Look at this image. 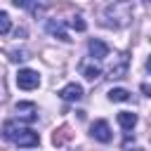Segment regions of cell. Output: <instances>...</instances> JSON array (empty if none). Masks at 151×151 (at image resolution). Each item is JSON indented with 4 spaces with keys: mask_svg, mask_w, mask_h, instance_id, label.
I'll return each instance as SVG.
<instances>
[{
    "mask_svg": "<svg viewBox=\"0 0 151 151\" xmlns=\"http://www.w3.org/2000/svg\"><path fill=\"white\" fill-rule=\"evenodd\" d=\"M2 137L17 146H38L40 144V137L35 130L28 127V123H21L19 118L17 120H5L2 125Z\"/></svg>",
    "mask_w": 151,
    "mask_h": 151,
    "instance_id": "obj_1",
    "label": "cell"
},
{
    "mask_svg": "<svg viewBox=\"0 0 151 151\" xmlns=\"http://www.w3.org/2000/svg\"><path fill=\"white\" fill-rule=\"evenodd\" d=\"M132 21V2L130 0H116L106 5L104 9V26L109 28H123Z\"/></svg>",
    "mask_w": 151,
    "mask_h": 151,
    "instance_id": "obj_2",
    "label": "cell"
},
{
    "mask_svg": "<svg viewBox=\"0 0 151 151\" xmlns=\"http://www.w3.org/2000/svg\"><path fill=\"white\" fill-rule=\"evenodd\" d=\"M127 66H130V57H127L125 52H120V54H116L113 61L109 64V76H111V78H125V76H127Z\"/></svg>",
    "mask_w": 151,
    "mask_h": 151,
    "instance_id": "obj_3",
    "label": "cell"
},
{
    "mask_svg": "<svg viewBox=\"0 0 151 151\" xmlns=\"http://www.w3.org/2000/svg\"><path fill=\"white\" fill-rule=\"evenodd\" d=\"M17 85H19L21 90H35V87L40 85L38 71H33V68H21V71L17 73Z\"/></svg>",
    "mask_w": 151,
    "mask_h": 151,
    "instance_id": "obj_4",
    "label": "cell"
},
{
    "mask_svg": "<svg viewBox=\"0 0 151 151\" xmlns=\"http://www.w3.org/2000/svg\"><path fill=\"white\" fill-rule=\"evenodd\" d=\"M14 113H17V118H19L21 123H33V120L38 118V109H35L33 101H19V104L14 106Z\"/></svg>",
    "mask_w": 151,
    "mask_h": 151,
    "instance_id": "obj_5",
    "label": "cell"
},
{
    "mask_svg": "<svg viewBox=\"0 0 151 151\" xmlns=\"http://www.w3.org/2000/svg\"><path fill=\"white\" fill-rule=\"evenodd\" d=\"M90 134L97 139V142H101V144H109L111 142V127H109V123L106 120H94L92 123V127H90Z\"/></svg>",
    "mask_w": 151,
    "mask_h": 151,
    "instance_id": "obj_6",
    "label": "cell"
},
{
    "mask_svg": "<svg viewBox=\"0 0 151 151\" xmlns=\"http://www.w3.org/2000/svg\"><path fill=\"white\" fill-rule=\"evenodd\" d=\"M80 73H83V76H85V80H90V83H94V80H99V78H101V68H99V64H97L94 59L83 61V64H80Z\"/></svg>",
    "mask_w": 151,
    "mask_h": 151,
    "instance_id": "obj_7",
    "label": "cell"
},
{
    "mask_svg": "<svg viewBox=\"0 0 151 151\" xmlns=\"http://www.w3.org/2000/svg\"><path fill=\"white\" fill-rule=\"evenodd\" d=\"M59 97H61L64 101H80V99H83V87H80L78 83H68V85H64V87L59 90Z\"/></svg>",
    "mask_w": 151,
    "mask_h": 151,
    "instance_id": "obj_8",
    "label": "cell"
},
{
    "mask_svg": "<svg viewBox=\"0 0 151 151\" xmlns=\"http://www.w3.org/2000/svg\"><path fill=\"white\" fill-rule=\"evenodd\" d=\"M87 50H90V57H92V59H104V57H109V45H106L104 40L92 38V40L87 42Z\"/></svg>",
    "mask_w": 151,
    "mask_h": 151,
    "instance_id": "obj_9",
    "label": "cell"
},
{
    "mask_svg": "<svg viewBox=\"0 0 151 151\" xmlns=\"http://www.w3.org/2000/svg\"><path fill=\"white\" fill-rule=\"evenodd\" d=\"M116 120H118V125L123 127V130H132L134 125H137V113H132V111H120L118 116H116Z\"/></svg>",
    "mask_w": 151,
    "mask_h": 151,
    "instance_id": "obj_10",
    "label": "cell"
},
{
    "mask_svg": "<svg viewBox=\"0 0 151 151\" xmlns=\"http://www.w3.org/2000/svg\"><path fill=\"white\" fill-rule=\"evenodd\" d=\"M47 31H50L54 38L64 40V42H68V40H71V38H68V33L64 31V24H59V21H47Z\"/></svg>",
    "mask_w": 151,
    "mask_h": 151,
    "instance_id": "obj_11",
    "label": "cell"
},
{
    "mask_svg": "<svg viewBox=\"0 0 151 151\" xmlns=\"http://www.w3.org/2000/svg\"><path fill=\"white\" fill-rule=\"evenodd\" d=\"M130 99V92L123 90V87H113L109 90V101H127Z\"/></svg>",
    "mask_w": 151,
    "mask_h": 151,
    "instance_id": "obj_12",
    "label": "cell"
},
{
    "mask_svg": "<svg viewBox=\"0 0 151 151\" xmlns=\"http://www.w3.org/2000/svg\"><path fill=\"white\" fill-rule=\"evenodd\" d=\"M9 28H12V21H9V14H7V12H0V35H5V33H9Z\"/></svg>",
    "mask_w": 151,
    "mask_h": 151,
    "instance_id": "obj_13",
    "label": "cell"
},
{
    "mask_svg": "<svg viewBox=\"0 0 151 151\" xmlns=\"http://www.w3.org/2000/svg\"><path fill=\"white\" fill-rule=\"evenodd\" d=\"M68 26H71V28H76V31H85V28H87V24L83 21V17H80V14H76V17H71V21H68Z\"/></svg>",
    "mask_w": 151,
    "mask_h": 151,
    "instance_id": "obj_14",
    "label": "cell"
},
{
    "mask_svg": "<svg viewBox=\"0 0 151 151\" xmlns=\"http://www.w3.org/2000/svg\"><path fill=\"white\" fill-rule=\"evenodd\" d=\"M9 59H12V61H24V59H28V57H26V52H12Z\"/></svg>",
    "mask_w": 151,
    "mask_h": 151,
    "instance_id": "obj_15",
    "label": "cell"
},
{
    "mask_svg": "<svg viewBox=\"0 0 151 151\" xmlns=\"http://www.w3.org/2000/svg\"><path fill=\"white\" fill-rule=\"evenodd\" d=\"M14 7H28V0H12Z\"/></svg>",
    "mask_w": 151,
    "mask_h": 151,
    "instance_id": "obj_16",
    "label": "cell"
},
{
    "mask_svg": "<svg viewBox=\"0 0 151 151\" xmlns=\"http://www.w3.org/2000/svg\"><path fill=\"white\" fill-rule=\"evenodd\" d=\"M144 2H149V0H144Z\"/></svg>",
    "mask_w": 151,
    "mask_h": 151,
    "instance_id": "obj_17",
    "label": "cell"
}]
</instances>
